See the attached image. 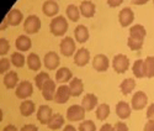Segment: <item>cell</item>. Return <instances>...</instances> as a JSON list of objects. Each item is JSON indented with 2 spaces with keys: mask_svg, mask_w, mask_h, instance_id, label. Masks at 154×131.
I'll return each instance as SVG.
<instances>
[{
  "mask_svg": "<svg viewBox=\"0 0 154 131\" xmlns=\"http://www.w3.org/2000/svg\"><path fill=\"white\" fill-rule=\"evenodd\" d=\"M80 14L86 18V19H90L95 15V11H96V8H95V4L93 2H90V0H84V2H82L80 4Z\"/></svg>",
  "mask_w": 154,
  "mask_h": 131,
  "instance_id": "obj_15",
  "label": "cell"
},
{
  "mask_svg": "<svg viewBox=\"0 0 154 131\" xmlns=\"http://www.w3.org/2000/svg\"><path fill=\"white\" fill-rule=\"evenodd\" d=\"M56 82L52 81L49 78V79L43 84L41 91H42V97L46 99V100H53L54 99V94H56Z\"/></svg>",
  "mask_w": 154,
  "mask_h": 131,
  "instance_id": "obj_14",
  "label": "cell"
},
{
  "mask_svg": "<svg viewBox=\"0 0 154 131\" xmlns=\"http://www.w3.org/2000/svg\"><path fill=\"white\" fill-rule=\"evenodd\" d=\"M60 52L63 56L70 57L75 52V41L70 36H66L62 38L60 41Z\"/></svg>",
  "mask_w": 154,
  "mask_h": 131,
  "instance_id": "obj_6",
  "label": "cell"
},
{
  "mask_svg": "<svg viewBox=\"0 0 154 131\" xmlns=\"http://www.w3.org/2000/svg\"><path fill=\"white\" fill-rule=\"evenodd\" d=\"M134 88H136V81L132 79V78H126L120 84V89L122 91V94H125V95H128L130 93H132V90Z\"/></svg>",
  "mask_w": 154,
  "mask_h": 131,
  "instance_id": "obj_29",
  "label": "cell"
},
{
  "mask_svg": "<svg viewBox=\"0 0 154 131\" xmlns=\"http://www.w3.org/2000/svg\"><path fill=\"white\" fill-rule=\"evenodd\" d=\"M25 61H26V58H25V56L21 53V52H15V53H12L11 58H10V62L14 64L15 67H17V68L23 67Z\"/></svg>",
  "mask_w": 154,
  "mask_h": 131,
  "instance_id": "obj_34",
  "label": "cell"
},
{
  "mask_svg": "<svg viewBox=\"0 0 154 131\" xmlns=\"http://www.w3.org/2000/svg\"><path fill=\"white\" fill-rule=\"evenodd\" d=\"M146 35H147V31L144 29V26H142V25L137 24V25H133L132 27L130 29V37L134 38V40H137V41H142L143 42Z\"/></svg>",
  "mask_w": 154,
  "mask_h": 131,
  "instance_id": "obj_23",
  "label": "cell"
},
{
  "mask_svg": "<svg viewBox=\"0 0 154 131\" xmlns=\"http://www.w3.org/2000/svg\"><path fill=\"white\" fill-rule=\"evenodd\" d=\"M95 114H96V117L99 120H101V121L106 120L110 115V105L109 104H105V103L100 104V105H97V108H96Z\"/></svg>",
  "mask_w": 154,
  "mask_h": 131,
  "instance_id": "obj_30",
  "label": "cell"
},
{
  "mask_svg": "<svg viewBox=\"0 0 154 131\" xmlns=\"http://www.w3.org/2000/svg\"><path fill=\"white\" fill-rule=\"evenodd\" d=\"M100 131H115L113 130V126L111 124H105V125H102Z\"/></svg>",
  "mask_w": 154,
  "mask_h": 131,
  "instance_id": "obj_45",
  "label": "cell"
},
{
  "mask_svg": "<svg viewBox=\"0 0 154 131\" xmlns=\"http://www.w3.org/2000/svg\"><path fill=\"white\" fill-rule=\"evenodd\" d=\"M43 62H45V66H46L47 69L53 71V69L58 68V66L60 63V59H59L58 53H56V52H53V51H51V52H48V53L45 55Z\"/></svg>",
  "mask_w": 154,
  "mask_h": 131,
  "instance_id": "obj_13",
  "label": "cell"
},
{
  "mask_svg": "<svg viewBox=\"0 0 154 131\" xmlns=\"http://www.w3.org/2000/svg\"><path fill=\"white\" fill-rule=\"evenodd\" d=\"M26 63H27V67L31 69V71H40L41 68V58L36 53H30L26 58Z\"/></svg>",
  "mask_w": 154,
  "mask_h": 131,
  "instance_id": "obj_26",
  "label": "cell"
},
{
  "mask_svg": "<svg viewBox=\"0 0 154 131\" xmlns=\"http://www.w3.org/2000/svg\"><path fill=\"white\" fill-rule=\"evenodd\" d=\"M78 131H96V125L91 120H85L79 125Z\"/></svg>",
  "mask_w": 154,
  "mask_h": 131,
  "instance_id": "obj_36",
  "label": "cell"
},
{
  "mask_svg": "<svg viewBox=\"0 0 154 131\" xmlns=\"http://www.w3.org/2000/svg\"><path fill=\"white\" fill-rule=\"evenodd\" d=\"M153 5H154V0H153Z\"/></svg>",
  "mask_w": 154,
  "mask_h": 131,
  "instance_id": "obj_51",
  "label": "cell"
},
{
  "mask_svg": "<svg viewBox=\"0 0 154 131\" xmlns=\"http://www.w3.org/2000/svg\"><path fill=\"white\" fill-rule=\"evenodd\" d=\"M20 131H38V129L33 124H27V125H23Z\"/></svg>",
  "mask_w": 154,
  "mask_h": 131,
  "instance_id": "obj_42",
  "label": "cell"
},
{
  "mask_svg": "<svg viewBox=\"0 0 154 131\" xmlns=\"http://www.w3.org/2000/svg\"><path fill=\"white\" fill-rule=\"evenodd\" d=\"M144 131H154V121L148 120L147 124L144 125Z\"/></svg>",
  "mask_w": 154,
  "mask_h": 131,
  "instance_id": "obj_44",
  "label": "cell"
},
{
  "mask_svg": "<svg viewBox=\"0 0 154 131\" xmlns=\"http://www.w3.org/2000/svg\"><path fill=\"white\" fill-rule=\"evenodd\" d=\"M41 30V20L36 15H29L23 22V31L26 34H37Z\"/></svg>",
  "mask_w": 154,
  "mask_h": 131,
  "instance_id": "obj_3",
  "label": "cell"
},
{
  "mask_svg": "<svg viewBox=\"0 0 154 131\" xmlns=\"http://www.w3.org/2000/svg\"><path fill=\"white\" fill-rule=\"evenodd\" d=\"M66 14H67V16H68L69 20H72V21L75 22V21H78L79 18H80V10H79L78 6H75L74 4H70V5L67 6Z\"/></svg>",
  "mask_w": 154,
  "mask_h": 131,
  "instance_id": "obj_32",
  "label": "cell"
},
{
  "mask_svg": "<svg viewBox=\"0 0 154 131\" xmlns=\"http://www.w3.org/2000/svg\"><path fill=\"white\" fill-rule=\"evenodd\" d=\"M3 131H19V130H17V127H16L15 125L10 124V125H6V126L3 129Z\"/></svg>",
  "mask_w": 154,
  "mask_h": 131,
  "instance_id": "obj_47",
  "label": "cell"
},
{
  "mask_svg": "<svg viewBox=\"0 0 154 131\" xmlns=\"http://www.w3.org/2000/svg\"><path fill=\"white\" fill-rule=\"evenodd\" d=\"M49 79V74L46 73V72H41V73H38L36 77H35V83H36V87L38 89H42L43 84Z\"/></svg>",
  "mask_w": 154,
  "mask_h": 131,
  "instance_id": "obj_35",
  "label": "cell"
},
{
  "mask_svg": "<svg viewBox=\"0 0 154 131\" xmlns=\"http://www.w3.org/2000/svg\"><path fill=\"white\" fill-rule=\"evenodd\" d=\"M10 63V59L8 58H0V74H4L6 73V71H9Z\"/></svg>",
  "mask_w": 154,
  "mask_h": 131,
  "instance_id": "obj_39",
  "label": "cell"
},
{
  "mask_svg": "<svg viewBox=\"0 0 154 131\" xmlns=\"http://www.w3.org/2000/svg\"><path fill=\"white\" fill-rule=\"evenodd\" d=\"M2 120H3V110L0 109V123H2Z\"/></svg>",
  "mask_w": 154,
  "mask_h": 131,
  "instance_id": "obj_50",
  "label": "cell"
},
{
  "mask_svg": "<svg viewBox=\"0 0 154 131\" xmlns=\"http://www.w3.org/2000/svg\"><path fill=\"white\" fill-rule=\"evenodd\" d=\"M89 61H90V52L85 47H82L75 52L74 63L78 66V67H84V66H86L89 63Z\"/></svg>",
  "mask_w": 154,
  "mask_h": 131,
  "instance_id": "obj_10",
  "label": "cell"
},
{
  "mask_svg": "<svg viewBox=\"0 0 154 131\" xmlns=\"http://www.w3.org/2000/svg\"><path fill=\"white\" fill-rule=\"evenodd\" d=\"M74 37L75 41L79 43H85L89 40V30L85 25H78L74 29Z\"/></svg>",
  "mask_w": 154,
  "mask_h": 131,
  "instance_id": "obj_18",
  "label": "cell"
},
{
  "mask_svg": "<svg viewBox=\"0 0 154 131\" xmlns=\"http://www.w3.org/2000/svg\"><path fill=\"white\" fill-rule=\"evenodd\" d=\"M10 50V43L6 38L4 37H0V56H4L6 55Z\"/></svg>",
  "mask_w": 154,
  "mask_h": 131,
  "instance_id": "obj_38",
  "label": "cell"
},
{
  "mask_svg": "<svg viewBox=\"0 0 154 131\" xmlns=\"http://www.w3.org/2000/svg\"><path fill=\"white\" fill-rule=\"evenodd\" d=\"M112 68L119 74H122V73L127 72V69L130 68V58H128L126 55H122V53L116 55L112 59Z\"/></svg>",
  "mask_w": 154,
  "mask_h": 131,
  "instance_id": "obj_2",
  "label": "cell"
},
{
  "mask_svg": "<svg viewBox=\"0 0 154 131\" xmlns=\"http://www.w3.org/2000/svg\"><path fill=\"white\" fill-rule=\"evenodd\" d=\"M31 46H32V41L27 35H20L15 41V47L19 52H26L31 48Z\"/></svg>",
  "mask_w": 154,
  "mask_h": 131,
  "instance_id": "obj_16",
  "label": "cell"
},
{
  "mask_svg": "<svg viewBox=\"0 0 154 131\" xmlns=\"http://www.w3.org/2000/svg\"><path fill=\"white\" fill-rule=\"evenodd\" d=\"M134 20V12L132 11L131 8H123L120 14H119V21L122 27H127L130 26Z\"/></svg>",
  "mask_w": 154,
  "mask_h": 131,
  "instance_id": "obj_12",
  "label": "cell"
},
{
  "mask_svg": "<svg viewBox=\"0 0 154 131\" xmlns=\"http://www.w3.org/2000/svg\"><path fill=\"white\" fill-rule=\"evenodd\" d=\"M123 3V0H107V4L110 8H117Z\"/></svg>",
  "mask_w": 154,
  "mask_h": 131,
  "instance_id": "obj_43",
  "label": "cell"
},
{
  "mask_svg": "<svg viewBox=\"0 0 154 131\" xmlns=\"http://www.w3.org/2000/svg\"><path fill=\"white\" fill-rule=\"evenodd\" d=\"M69 89L72 97H79L84 91V84L80 78H72V81L69 82Z\"/></svg>",
  "mask_w": 154,
  "mask_h": 131,
  "instance_id": "obj_20",
  "label": "cell"
},
{
  "mask_svg": "<svg viewBox=\"0 0 154 131\" xmlns=\"http://www.w3.org/2000/svg\"><path fill=\"white\" fill-rule=\"evenodd\" d=\"M85 117V110L82 105H78V104H75V105H70L67 110V119L72 123H76V121H82L84 120Z\"/></svg>",
  "mask_w": 154,
  "mask_h": 131,
  "instance_id": "obj_4",
  "label": "cell"
},
{
  "mask_svg": "<svg viewBox=\"0 0 154 131\" xmlns=\"http://www.w3.org/2000/svg\"><path fill=\"white\" fill-rule=\"evenodd\" d=\"M63 131H78V130H76L73 125H66L64 129H63Z\"/></svg>",
  "mask_w": 154,
  "mask_h": 131,
  "instance_id": "obj_48",
  "label": "cell"
},
{
  "mask_svg": "<svg viewBox=\"0 0 154 131\" xmlns=\"http://www.w3.org/2000/svg\"><path fill=\"white\" fill-rule=\"evenodd\" d=\"M20 113L22 116H31L35 113V103L32 100H23L20 104Z\"/></svg>",
  "mask_w": 154,
  "mask_h": 131,
  "instance_id": "obj_27",
  "label": "cell"
},
{
  "mask_svg": "<svg viewBox=\"0 0 154 131\" xmlns=\"http://www.w3.org/2000/svg\"><path fill=\"white\" fill-rule=\"evenodd\" d=\"M68 27H69V24L67 19L62 15L54 16L49 24V30L54 36H63L68 31Z\"/></svg>",
  "mask_w": 154,
  "mask_h": 131,
  "instance_id": "obj_1",
  "label": "cell"
},
{
  "mask_svg": "<svg viewBox=\"0 0 154 131\" xmlns=\"http://www.w3.org/2000/svg\"><path fill=\"white\" fill-rule=\"evenodd\" d=\"M42 11L46 16H49V18L56 16L59 11V5L54 2V0H47V2H45L42 5Z\"/></svg>",
  "mask_w": 154,
  "mask_h": 131,
  "instance_id": "obj_17",
  "label": "cell"
},
{
  "mask_svg": "<svg viewBox=\"0 0 154 131\" xmlns=\"http://www.w3.org/2000/svg\"><path fill=\"white\" fill-rule=\"evenodd\" d=\"M113 130L115 131H130L128 130V126L125 123H116L113 126Z\"/></svg>",
  "mask_w": 154,
  "mask_h": 131,
  "instance_id": "obj_40",
  "label": "cell"
},
{
  "mask_svg": "<svg viewBox=\"0 0 154 131\" xmlns=\"http://www.w3.org/2000/svg\"><path fill=\"white\" fill-rule=\"evenodd\" d=\"M53 116V110L49 105H41L37 110V120L43 125H47Z\"/></svg>",
  "mask_w": 154,
  "mask_h": 131,
  "instance_id": "obj_11",
  "label": "cell"
},
{
  "mask_svg": "<svg viewBox=\"0 0 154 131\" xmlns=\"http://www.w3.org/2000/svg\"><path fill=\"white\" fill-rule=\"evenodd\" d=\"M64 125V117L62 114H53L52 119L49 120V123L47 124V126L51 129V130H58L60 129L62 126Z\"/></svg>",
  "mask_w": 154,
  "mask_h": 131,
  "instance_id": "obj_28",
  "label": "cell"
},
{
  "mask_svg": "<svg viewBox=\"0 0 154 131\" xmlns=\"http://www.w3.org/2000/svg\"><path fill=\"white\" fill-rule=\"evenodd\" d=\"M72 77H73V73L69 68L62 67L56 73V82L57 83H68L72 81Z\"/></svg>",
  "mask_w": 154,
  "mask_h": 131,
  "instance_id": "obj_24",
  "label": "cell"
},
{
  "mask_svg": "<svg viewBox=\"0 0 154 131\" xmlns=\"http://www.w3.org/2000/svg\"><path fill=\"white\" fill-rule=\"evenodd\" d=\"M148 2L149 0H131V4L132 5H144Z\"/></svg>",
  "mask_w": 154,
  "mask_h": 131,
  "instance_id": "obj_46",
  "label": "cell"
},
{
  "mask_svg": "<svg viewBox=\"0 0 154 131\" xmlns=\"http://www.w3.org/2000/svg\"><path fill=\"white\" fill-rule=\"evenodd\" d=\"M132 72H133L136 78H143V77H146V73H144V61L143 59L134 61L133 67H132Z\"/></svg>",
  "mask_w": 154,
  "mask_h": 131,
  "instance_id": "obj_31",
  "label": "cell"
},
{
  "mask_svg": "<svg viewBox=\"0 0 154 131\" xmlns=\"http://www.w3.org/2000/svg\"><path fill=\"white\" fill-rule=\"evenodd\" d=\"M9 26V24H8V21H6V19H4L3 20V22H2V25H0V31H3V30H5L6 27Z\"/></svg>",
  "mask_w": 154,
  "mask_h": 131,
  "instance_id": "obj_49",
  "label": "cell"
},
{
  "mask_svg": "<svg viewBox=\"0 0 154 131\" xmlns=\"http://www.w3.org/2000/svg\"><path fill=\"white\" fill-rule=\"evenodd\" d=\"M147 117H148V120L154 121V103L150 104V105L148 107V109H147Z\"/></svg>",
  "mask_w": 154,
  "mask_h": 131,
  "instance_id": "obj_41",
  "label": "cell"
},
{
  "mask_svg": "<svg viewBox=\"0 0 154 131\" xmlns=\"http://www.w3.org/2000/svg\"><path fill=\"white\" fill-rule=\"evenodd\" d=\"M144 73L147 78H154V57L148 56L144 59Z\"/></svg>",
  "mask_w": 154,
  "mask_h": 131,
  "instance_id": "obj_33",
  "label": "cell"
},
{
  "mask_svg": "<svg viewBox=\"0 0 154 131\" xmlns=\"http://www.w3.org/2000/svg\"><path fill=\"white\" fill-rule=\"evenodd\" d=\"M97 105V97L93 93H88L85 94V97L82 100V107L84 108L85 111H91L95 109V107Z\"/></svg>",
  "mask_w": 154,
  "mask_h": 131,
  "instance_id": "obj_19",
  "label": "cell"
},
{
  "mask_svg": "<svg viewBox=\"0 0 154 131\" xmlns=\"http://www.w3.org/2000/svg\"><path fill=\"white\" fill-rule=\"evenodd\" d=\"M4 85L8 88V89H14L19 85V75L16 72L14 71H9L5 75H4Z\"/></svg>",
  "mask_w": 154,
  "mask_h": 131,
  "instance_id": "obj_21",
  "label": "cell"
},
{
  "mask_svg": "<svg viewBox=\"0 0 154 131\" xmlns=\"http://www.w3.org/2000/svg\"><path fill=\"white\" fill-rule=\"evenodd\" d=\"M116 114L120 119H128L131 116V107L125 101H119L116 105Z\"/></svg>",
  "mask_w": 154,
  "mask_h": 131,
  "instance_id": "obj_25",
  "label": "cell"
},
{
  "mask_svg": "<svg viewBox=\"0 0 154 131\" xmlns=\"http://www.w3.org/2000/svg\"><path fill=\"white\" fill-rule=\"evenodd\" d=\"M127 46L130 47L132 51H139V50H142V47H143V42L142 41H137L132 37H128Z\"/></svg>",
  "mask_w": 154,
  "mask_h": 131,
  "instance_id": "obj_37",
  "label": "cell"
},
{
  "mask_svg": "<svg viewBox=\"0 0 154 131\" xmlns=\"http://www.w3.org/2000/svg\"><path fill=\"white\" fill-rule=\"evenodd\" d=\"M54 2H57V0H54Z\"/></svg>",
  "mask_w": 154,
  "mask_h": 131,
  "instance_id": "obj_52",
  "label": "cell"
},
{
  "mask_svg": "<svg viewBox=\"0 0 154 131\" xmlns=\"http://www.w3.org/2000/svg\"><path fill=\"white\" fill-rule=\"evenodd\" d=\"M5 19H6V21H8L9 25H11V26H17V25L22 21L23 16H22V12H21L19 9H11V10L8 12V15H6Z\"/></svg>",
  "mask_w": 154,
  "mask_h": 131,
  "instance_id": "obj_22",
  "label": "cell"
},
{
  "mask_svg": "<svg viewBox=\"0 0 154 131\" xmlns=\"http://www.w3.org/2000/svg\"><path fill=\"white\" fill-rule=\"evenodd\" d=\"M131 103H132V109L142 110L148 104V97H147V94L144 93V91L139 90V91H137V93H134V95L132 97Z\"/></svg>",
  "mask_w": 154,
  "mask_h": 131,
  "instance_id": "obj_8",
  "label": "cell"
},
{
  "mask_svg": "<svg viewBox=\"0 0 154 131\" xmlns=\"http://www.w3.org/2000/svg\"><path fill=\"white\" fill-rule=\"evenodd\" d=\"M72 97L70 94V89L67 84H62L57 88L56 90V94H54V101L58 103V104H64L69 100V98Z\"/></svg>",
  "mask_w": 154,
  "mask_h": 131,
  "instance_id": "obj_9",
  "label": "cell"
},
{
  "mask_svg": "<svg viewBox=\"0 0 154 131\" xmlns=\"http://www.w3.org/2000/svg\"><path fill=\"white\" fill-rule=\"evenodd\" d=\"M110 67V61H109V57L102 55V53H99L96 55L94 58H93V68L97 72H106Z\"/></svg>",
  "mask_w": 154,
  "mask_h": 131,
  "instance_id": "obj_7",
  "label": "cell"
},
{
  "mask_svg": "<svg viewBox=\"0 0 154 131\" xmlns=\"http://www.w3.org/2000/svg\"><path fill=\"white\" fill-rule=\"evenodd\" d=\"M32 93H33V85L29 81H23V82L19 83V85L16 87V91H15L16 97L19 99H23V100L30 98L32 95Z\"/></svg>",
  "mask_w": 154,
  "mask_h": 131,
  "instance_id": "obj_5",
  "label": "cell"
}]
</instances>
